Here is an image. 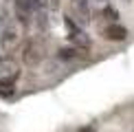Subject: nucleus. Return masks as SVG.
<instances>
[{
	"instance_id": "1",
	"label": "nucleus",
	"mask_w": 134,
	"mask_h": 132,
	"mask_svg": "<svg viewBox=\"0 0 134 132\" xmlns=\"http://www.w3.org/2000/svg\"><path fill=\"white\" fill-rule=\"evenodd\" d=\"M46 57V46L40 37H33L24 44V51H22V59L26 66H37L42 64V59Z\"/></svg>"
},
{
	"instance_id": "2",
	"label": "nucleus",
	"mask_w": 134,
	"mask_h": 132,
	"mask_svg": "<svg viewBox=\"0 0 134 132\" xmlns=\"http://www.w3.org/2000/svg\"><path fill=\"white\" fill-rule=\"evenodd\" d=\"M13 7H15V18H18V22L20 24H29L33 18H37L42 2L40 0H13Z\"/></svg>"
},
{
	"instance_id": "3",
	"label": "nucleus",
	"mask_w": 134,
	"mask_h": 132,
	"mask_svg": "<svg viewBox=\"0 0 134 132\" xmlns=\"http://www.w3.org/2000/svg\"><path fill=\"white\" fill-rule=\"evenodd\" d=\"M64 24H66V29H68V37H70L72 46L79 48V51H88V48H90V37L79 29V24L72 20V15H66Z\"/></svg>"
},
{
	"instance_id": "4",
	"label": "nucleus",
	"mask_w": 134,
	"mask_h": 132,
	"mask_svg": "<svg viewBox=\"0 0 134 132\" xmlns=\"http://www.w3.org/2000/svg\"><path fill=\"white\" fill-rule=\"evenodd\" d=\"M20 35H22V24L20 22H15V20L7 22L4 29L0 31V46H2L4 51H11V48L20 42Z\"/></svg>"
},
{
	"instance_id": "5",
	"label": "nucleus",
	"mask_w": 134,
	"mask_h": 132,
	"mask_svg": "<svg viewBox=\"0 0 134 132\" xmlns=\"http://www.w3.org/2000/svg\"><path fill=\"white\" fill-rule=\"evenodd\" d=\"M18 77H20V66L15 59L11 57L0 59V84H15Z\"/></svg>"
},
{
	"instance_id": "6",
	"label": "nucleus",
	"mask_w": 134,
	"mask_h": 132,
	"mask_svg": "<svg viewBox=\"0 0 134 132\" xmlns=\"http://www.w3.org/2000/svg\"><path fill=\"white\" fill-rule=\"evenodd\" d=\"M70 9H72V18H75L77 24L90 22V4H88V0H70Z\"/></svg>"
},
{
	"instance_id": "7",
	"label": "nucleus",
	"mask_w": 134,
	"mask_h": 132,
	"mask_svg": "<svg viewBox=\"0 0 134 132\" xmlns=\"http://www.w3.org/2000/svg\"><path fill=\"white\" fill-rule=\"evenodd\" d=\"M103 37H108V40H112V42H121V40L127 37V29L121 26V24H108L103 29Z\"/></svg>"
},
{
	"instance_id": "8",
	"label": "nucleus",
	"mask_w": 134,
	"mask_h": 132,
	"mask_svg": "<svg viewBox=\"0 0 134 132\" xmlns=\"http://www.w3.org/2000/svg\"><path fill=\"white\" fill-rule=\"evenodd\" d=\"M15 95V84H0V97L9 99Z\"/></svg>"
},
{
	"instance_id": "9",
	"label": "nucleus",
	"mask_w": 134,
	"mask_h": 132,
	"mask_svg": "<svg viewBox=\"0 0 134 132\" xmlns=\"http://www.w3.org/2000/svg\"><path fill=\"white\" fill-rule=\"evenodd\" d=\"M101 15H103L105 20H110V24H116V18H119L116 9H112V7H105V9L101 11Z\"/></svg>"
},
{
	"instance_id": "10",
	"label": "nucleus",
	"mask_w": 134,
	"mask_h": 132,
	"mask_svg": "<svg viewBox=\"0 0 134 132\" xmlns=\"http://www.w3.org/2000/svg\"><path fill=\"white\" fill-rule=\"evenodd\" d=\"M77 55H79V48H75V46L62 48V51H59V57L62 59H72V57H77Z\"/></svg>"
},
{
	"instance_id": "11",
	"label": "nucleus",
	"mask_w": 134,
	"mask_h": 132,
	"mask_svg": "<svg viewBox=\"0 0 134 132\" xmlns=\"http://www.w3.org/2000/svg\"><path fill=\"white\" fill-rule=\"evenodd\" d=\"M42 7H46L48 11H57L59 9V0H42Z\"/></svg>"
},
{
	"instance_id": "12",
	"label": "nucleus",
	"mask_w": 134,
	"mask_h": 132,
	"mask_svg": "<svg viewBox=\"0 0 134 132\" xmlns=\"http://www.w3.org/2000/svg\"><path fill=\"white\" fill-rule=\"evenodd\" d=\"M79 132H94V130H92V128H81Z\"/></svg>"
},
{
	"instance_id": "13",
	"label": "nucleus",
	"mask_w": 134,
	"mask_h": 132,
	"mask_svg": "<svg viewBox=\"0 0 134 132\" xmlns=\"http://www.w3.org/2000/svg\"><path fill=\"white\" fill-rule=\"evenodd\" d=\"M123 2H132V0H123Z\"/></svg>"
},
{
	"instance_id": "14",
	"label": "nucleus",
	"mask_w": 134,
	"mask_h": 132,
	"mask_svg": "<svg viewBox=\"0 0 134 132\" xmlns=\"http://www.w3.org/2000/svg\"><path fill=\"white\" fill-rule=\"evenodd\" d=\"M40 2H42V0H40Z\"/></svg>"
}]
</instances>
